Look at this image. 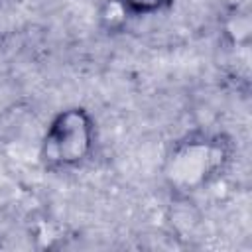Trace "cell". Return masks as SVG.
<instances>
[{"mask_svg": "<svg viewBox=\"0 0 252 252\" xmlns=\"http://www.w3.org/2000/svg\"><path fill=\"white\" fill-rule=\"evenodd\" d=\"M230 159V142L220 134H191L179 140L165 159V181L181 195L215 179Z\"/></svg>", "mask_w": 252, "mask_h": 252, "instance_id": "obj_1", "label": "cell"}, {"mask_svg": "<svg viewBox=\"0 0 252 252\" xmlns=\"http://www.w3.org/2000/svg\"><path fill=\"white\" fill-rule=\"evenodd\" d=\"M94 124L91 114L81 106H71L53 116L49 122L41 148L39 159L51 169H71L81 165L93 152Z\"/></svg>", "mask_w": 252, "mask_h": 252, "instance_id": "obj_2", "label": "cell"}, {"mask_svg": "<svg viewBox=\"0 0 252 252\" xmlns=\"http://www.w3.org/2000/svg\"><path fill=\"white\" fill-rule=\"evenodd\" d=\"M250 33H252V22H250V14L248 12L234 10L224 20V35L228 37V41L232 45L246 47L248 41H250Z\"/></svg>", "mask_w": 252, "mask_h": 252, "instance_id": "obj_3", "label": "cell"}, {"mask_svg": "<svg viewBox=\"0 0 252 252\" xmlns=\"http://www.w3.org/2000/svg\"><path fill=\"white\" fill-rule=\"evenodd\" d=\"M130 14L124 8V4L120 0H106L100 10H98V22L100 28L106 30L108 33H118L124 30L126 22H128Z\"/></svg>", "mask_w": 252, "mask_h": 252, "instance_id": "obj_4", "label": "cell"}, {"mask_svg": "<svg viewBox=\"0 0 252 252\" xmlns=\"http://www.w3.org/2000/svg\"><path fill=\"white\" fill-rule=\"evenodd\" d=\"M130 16H152L171 4V0H120Z\"/></svg>", "mask_w": 252, "mask_h": 252, "instance_id": "obj_5", "label": "cell"}]
</instances>
